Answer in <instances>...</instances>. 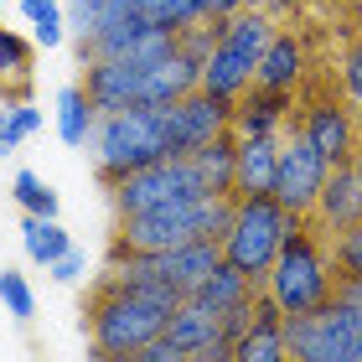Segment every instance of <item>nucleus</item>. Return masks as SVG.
<instances>
[{
	"label": "nucleus",
	"mask_w": 362,
	"mask_h": 362,
	"mask_svg": "<svg viewBox=\"0 0 362 362\" xmlns=\"http://www.w3.org/2000/svg\"><path fill=\"white\" fill-rule=\"evenodd\" d=\"M249 6H269V0H249Z\"/></svg>",
	"instance_id": "obj_41"
},
{
	"label": "nucleus",
	"mask_w": 362,
	"mask_h": 362,
	"mask_svg": "<svg viewBox=\"0 0 362 362\" xmlns=\"http://www.w3.org/2000/svg\"><path fill=\"white\" fill-rule=\"evenodd\" d=\"M218 264H223V238H197V243H181V249H166V254L109 249V274H119V279H156V285H171L181 295H192Z\"/></svg>",
	"instance_id": "obj_8"
},
{
	"label": "nucleus",
	"mask_w": 362,
	"mask_h": 362,
	"mask_svg": "<svg viewBox=\"0 0 362 362\" xmlns=\"http://www.w3.org/2000/svg\"><path fill=\"white\" fill-rule=\"evenodd\" d=\"M300 78H305V42L295 37V31H274L269 47H264V57H259V68H254V83L295 93Z\"/></svg>",
	"instance_id": "obj_17"
},
{
	"label": "nucleus",
	"mask_w": 362,
	"mask_h": 362,
	"mask_svg": "<svg viewBox=\"0 0 362 362\" xmlns=\"http://www.w3.org/2000/svg\"><path fill=\"white\" fill-rule=\"evenodd\" d=\"M341 88H347V104L362 114V37L347 47V57H341Z\"/></svg>",
	"instance_id": "obj_32"
},
{
	"label": "nucleus",
	"mask_w": 362,
	"mask_h": 362,
	"mask_svg": "<svg viewBox=\"0 0 362 362\" xmlns=\"http://www.w3.org/2000/svg\"><path fill=\"white\" fill-rule=\"evenodd\" d=\"M26 93H31V42L0 26V98L26 104Z\"/></svg>",
	"instance_id": "obj_21"
},
{
	"label": "nucleus",
	"mask_w": 362,
	"mask_h": 362,
	"mask_svg": "<svg viewBox=\"0 0 362 362\" xmlns=\"http://www.w3.org/2000/svg\"><path fill=\"white\" fill-rule=\"evenodd\" d=\"M52 6H62V0H21V16L31 21V16H42V11H52Z\"/></svg>",
	"instance_id": "obj_37"
},
{
	"label": "nucleus",
	"mask_w": 362,
	"mask_h": 362,
	"mask_svg": "<svg viewBox=\"0 0 362 362\" xmlns=\"http://www.w3.org/2000/svg\"><path fill=\"white\" fill-rule=\"evenodd\" d=\"M0 300H6L16 326H31V316H37V295H31L21 269H0Z\"/></svg>",
	"instance_id": "obj_28"
},
{
	"label": "nucleus",
	"mask_w": 362,
	"mask_h": 362,
	"mask_svg": "<svg viewBox=\"0 0 362 362\" xmlns=\"http://www.w3.org/2000/svg\"><path fill=\"white\" fill-rule=\"evenodd\" d=\"M295 119V93H279V88H249L233 104V135H279Z\"/></svg>",
	"instance_id": "obj_16"
},
{
	"label": "nucleus",
	"mask_w": 362,
	"mask_h": 362,
	"mask_svg": "<svg viewBox=\"0 0 362 362\" xmlns=\"http://www.w3.org/2000/svg\"><path fill=\"white\" fill-rule=\"evenodd\" d=\"M254 290H259L254 279L243 274V269H233V264L223 259V264H218V269H212V274L202 279V285L192 290V300H202V305H212V310H228V305H238L243 295H254Z\"/></svg>",
	"instance_id": "obj_24"
},
{
	"label": "nucleus",
	"mask_w": 362,
	"mask_h": 362,
	"mask_svg": "<svg viewBox=\"0 0 362 362\" xmlns=\"http://www.w3.org/2000/svg\"><path fill=\"white\" fill-rule=\"evenodd\" d=\"M93 124H98V109L88 104L83 83H68L57 93V135H62V145H88Z\"/></svg>",
	"instance_id": "obj_22"
},
{
	"label": "nucleus",
	"mask_w": 362,
	"mask_h": 362,
	"mask_svg": "<svg viewBox=\"0 0 362 362\" xmlns=\"http://www.w3.org/2000/svg\"><path fill=\"white\" fill-rule=\"evenodd\" d=\"M124 362H192V352H181L171 337H156V341H145V347L135 357H124Z\"/></svg>",
	"instance_id": "obj_33"
},
{
	"label": "nucleus",
	"mask_w": 362,
	"mask_h": 362,
	"mask_svg": "<svg viewBox=\"0 0 362 362\" xmlns=\"http://www.w3.org/2000/svg\"><path fill=\"white\" fill-rule=\"evenodd\" d=\"M285 341L295 362H362V310L347 295H332L310 316H290Z\"/></svg>",
	"instance_id": "obj_7"
},
{
	"label": "nucleus",
	"mask_w": 362,
	"mask_h": 362,
	"mask_svg": "<svg viewBox=\"0 0 362 362\" xmlns=\"http://www.w3.org/2000/svg\"><path fill=\"white\" fill-rule=\"evenodd\" d=\"M192 166L202 176L207 197H238V135L228 129V135H218L212 145H202V151L192 156Z\"/></svg>",
	"instance_id": "obj_19"
},
{
	"label": "nucleus",
	"mask_w": 362,
	"mask_h": 362,
	"mask_svg": "<svg viewBox=\"0 0 362 362\" xmlns=\"http://www.w3.org/2000/svg\"><path fill=\"white\" fill-rule=\"evenodd\" d=\"M233 104L238 98H218L207 88H197L187 98L166 104V145H171V160H192L202 145H212L218 135L233 129Z\"/></svg>",
	"instance_id": "obj_11"
},
{
	"label": "nucleus",
	"mask_w": 362,
	"mask_h": 362,
	"mask_svg": "<svg viewBox=\"0 0 362 362\" xmlns=\"http://www.w3.org/2000/svg\"><path fill=\"white\" fill-rule=\"evenodd\" d=\"M332 269H337V279H362V223L347 228V233H337V243H332Z\"/></svg>",
	"instance_id": "obj_30"
},
{
	"label": "nucleus",
	"mask_w": 362,
	"mask_h": 362,
	"mask_svg": "<svg viewBox=\"0 0 362 362\" xmlns=\"http://www.w3.org/2000/svg\"><path fill=\"white\" fill-rule=\"evenodd\" d=\"M290 362H295V357H290Z\"/></svg>",
	"instance_id": "obj_42"
},
{
	"label": "nucleus",
	"mask_w": 362,
	"mask_h": 362,
	"mask_svg": "<svg viewBox=\"0 0 362 362\" xmlns=\"http://www.w3.org/2000/svg\"><path fill=\"white\" fill-rule=\"evenodd\" d=\"M109 197H114V212L129 218V212H151V207L187 202V197H207V192H202V176H197L192 160H156V166L114 181Z\"/></svg>",
	"instance_id": "obj_10"
},
{
	"label": "nucleus",
	"mask_w": 362,
	"mask_h": 362,
	"mask_svg": "<svg viewBox=\"0 0 362 362\" xmlns=\"http://www.w3.org/2000/svg\"><path fill=\"white\" fill-rule=\"evenodd\" d=\"M300 129L310 135V145L332 160V166H352V151H357V109L347 104H337V98H321V104H310L305 109V119Z\"/></svg>",
	"instance_id": "obj_13"
},
{
	"label": "nucleus",
	"mask_w": 362,
	"mask_h": 362,
	"mask_svg": "<svg viewBox=\"0 0 362 362\" xmlns=\"http://www.w3.org/2000/svg\"><path fill=\"white\" fill-rule=\"evenodd\" d=\"M11 197L21 202V212H31V218H57V192L47 187L37 171H16Z\"/></svg>",
	"instance_id": "obj_26"
},
{
	"label": "nucleus",
	"mask_w": 362,
	"mask_h": 362,
	"mask_svg": "<svg viewBox=\"0 0 362 362\" xmlns=\"http://www.w3.org/2000/svg\"><path fill=\"white\" fill-rule=\"evenodd\" d=\"M156 62H129V57H88L83 62V93L98 114H119L145 104V83H151Z\"/></svg>",
	"instance_id": "obj_12"
},
{
	"label": "nucleus",
	"mask_w": 362,
	"mask_h": 362,
	"mask_svg": "<svg viewBox=\"0 0 362 362\" xmlns=\"http://www.w3.org/2000/svg\"><path fill=\"white\" fill-rule=\"evenodd\" d=\"M187 300L171 285H156V279H119L104 274L98 290L83 305V332L93 337V357L98 362H124L135 357L145 341L166 337L171 310Z\"/></svg>",
	"instance_id": "obj_1"
},
{
	"label": "nucleus",
	"mask_w": 362,
	"mask_h": 362,
	"mask_svg": "<svg viewBox=\"0 0 362 362\" xmlns=\"http://www.w3.org/2000/svg\"><path fill=\"white\" fill-rule=\"evenodd\" d=\"M264 290L279 300L285 316H310L316 305H326L337 295V269H332V254L321 249L316 228H305V218L290 228L285 249H279L274 269L264 279Z\"/></svg>",
	"instance_id": "obj_4"
},
{
	"label": "nucleus",
	"mask_w": 362,
	"mask_h": 362,
	"mask_svg": "<svg viewBox=\"0 0 362 362\" xmlns=\"http://www.w3.org/2000/svg\"><path fill=\"white\" fill-rule=\"evenodd\" d=\"M31 26H37V47H47V52L68 42V16H62V6L42 11V16H31Z\"/></svg>",
	"instance_id": "obj_31"
},
{
	"label": "nucleus",
	"mask_w": 362,
	"mask_h": 362,
	"mask_svg": "<svg viewBox=\"0 0 362 362\" xmlns=\"http://www.w3.org/2000/svg\"><path fill=\"white\" fill-rule=\"evenodd\" d=\"M37 129H42V109L6 104V109H0V156H11L16 145H21L26 135H37Z\"/></svg>",
	"instance_id": "obj_27"
},
{
	"label": "nucleus",
	"mask_w": 362,
	"mask_h": 362,
	"mask_svg": "<svg viewBox=\"0 0 362 362\" xmlns=\"http://www.w3.org/2000/svg\"><path fill=\"white\" fill-rule=\"evenodd\" d=\"M310 218H316V228H321V233H332V238L362 223V181H357L352 166H332V176H326V187H321Z\"/></svg>",
	"instance_id": "obj_15"
},
{
	"label": "nucleus",
	"mask_w": 362,
	"mask_h": 362,
	"mask_svg": "<svg viewBox=\"0 0 362 362\" xmlns=\"http://www.w3.org/2000/svg\"><path fill=\"white\" fill-rule=\"evenodd\" d=\"M357 31H362V0H357Z\"/></svg>",
	"instance_id": "obj_40"
},
{
	"label": "nucleus",
	"mask_w": 362,
	"mask_h": 362,
	"mask_svg": "<svg viewBox=\"0 0 362 362\" xmlns=\"http://www.w3.org/2000/svg\"><path fill=\"white\" fill-rule=\"evenodd\" d=\"M332 176V160H326L310 135L290 119V140L279 145V176H274V202L290 212V218H310L316 212V197Z\"/></svg>",
	"instance_id": "obj_9"
},
{
	"label": "nucleus",
	"mask_w": 362,
	"mask_h": 362,
	"mask_svg": "<svg viewBox=\"0 0 362 362\" xmlns=\"http://www.w3.org/2000/svg\"><path fill=\"white\" fill-rule=\"evenodd\" d=\"M285 310H279V300L269 290L254 295V321L249 332L238 337L233 347V362H290V341H285Z\"/></svg>",
	"instance_id": "obj_14"
},
{
	"label": "nucleus",
	"mask_w": 362,
	"mask_h": 362,
	"mask_svg": "<svg viewBox=\"0 0 362 362\" xmlns=\"http://www.w3.org/2000/svg\"><path fill=\"white\" fill-rule=\"evenodd\" d=\"M352 171H357V181H362V135H357V151H352Z\"/></svg>",
	"instance_id": "obj_38"
},
{
	"label": "nucleus",
	"mask_w": 362,
	"mask_h": 362,
	"mask_svg": "<svg viewBox=\"0 0 362 362\" xmlns=\"http://www.w3.org/2000/svg\"><path fill=\"white\" fill-rule=\"evenodd\" d=\"M228 223H233V197H187V202H166V207L119 218L109 249L166 254V249H181V243H197V238H228Z\"/></svg>",
	"instance_id": "obj_2"
},
{
	"label": "nucleus",
	"mask_w": 362,
	"mask_h": 362,
	"mask_svg": "<svg viewBox=\"0 0 362 362\" xmlns=\"http://www.w3.org/2000/svg\"><path fill=\"white\" fill-rule=\"evenodd\" d=\"M202 11H207V21H228V16L249 11V0H202Z\"/></svg>",
	"instance_id": "obj_35"
},
{
	"label": "nucleus",
	"mask_w": 362,
	"mask_h": 362,
	"mask_svg": "<svg viewBox=\"0 0 362 362\" xmlns=\"http://www.w3.org/2000/svg\"><path fill=\"white\" fill-rule=\"evenodd\" d=\"M218 326H223V310H212L202 300H181L171 310V321H166V337L176 341L181 352H197V347H207V341H218Z\"/></svg>",
	"instance_id": "obj_20"
},
{
	"label": "nucleus",
	"mask_w": 362,
	"mask_h": 362,
	"mask_svg": "<svg viewBox=\"0 0 362 362\" xmlns=\"http://www.w3.org/2000/svg\"><path fill=\"white\" fill-rule=\"evenodd\" d=\"M104 6L109 0H68L62 16H68V37H78V47H88L98 31H104Z\"/></svg>",
	"instance_id": "obj_29"
},
{
	"label": "nucleus",
	"mask_w": 362,
	"mask_h": 362,
	"mask_svg": "<svg viewBox=\"0 0 362 362\" xmlns=\"http://www.w3.org/2000/svg\"><path fill=\"white\" fill-rule=\"evenodd\" d=\"M269 37H274V26H269V16L259 6L228 16L212 57L202 62V88L218 93V98H243L254 88V68H259V57H264Z\"/></svg>",
	"instance_id": "obj_6"
},
{
	"label": "nucleus",
	"mask_w": 362,
	"mask_h": 362,
	"mask_svg": "<svg viewBox=\"0 0 362 362\" xmlns=\"http://www.w3.org/2000/svg\"><path fill=\"white\" fill-rule=\"evenodd\" d=\"M295 223L300 218H290V212L274 202V192L233 197V223H228V238H223V259L233 269H243L254 285H264Z\"/></svg>",
	"instance_id": "obj_5"
},
{
	"label": "nucleus",
	"mask_w": 362,
	"mask_h": 362,
	"mask_svg": "<svg viewBox=\"0 0 362 362\" xmlns=\"http://www.w3.org/2000/svg\"><path fill=\"white\" fill-rule=\"evenodd\" d=\"M83 264H88V259L78 254V249H68V254H62V259H57V264L47 269V274H52V279H62V285H73V279H83Z\"/></svg>",
	"instance_id": "obj_34"
},
{
	"label": "nucleus",
	"mask_w": 362,
	"mask_h": 362,
	"mask_svg": "<svg viewBox=\"0 0 362 362\" xmlns=\"http://www.w3.org/2000/svg\"><path fill=\"white\" fill-rule=\"evenodd\" d=\"M300 0H269V11H295Z\"/></svg>",
	"instance_id": "obj_39"
},
{
	"label": "nucleus",
	"mask_w": 362,
	"mask_h": 362,
	"mask_svg": "<svg viewBox=\"0 0 362 362\" xmlns=\"http://www.w3.org/2000/svg\"><path fill=\"white\" fill-rule=\"evenodd\" d=\"M21 243H26V259H31V264H42V269H52L57 259L73 249L68 228H62L57 218H31V212L21 223Z\"/></svg>",
	"instance_id": "obj_23"
},
{
	"label": "nucleus",
	"mask_w": 362,
	"mask_h": 362,
	"mask_svg": "<svg viewBox=\"0 0 362 362\" xmlns=\"http://www.w3.org/2000/svg\"><path fill=\"white\" fill-rule=\"evenodd\" d=\"M135 16H145V21L160 26V31H176V37L207 21L202 0H135Z\"/></svg>",
	"instance_id": "obj_25"
},
{
	"label": "nucleus",
	"mask_w": 362,
	"mask_h": 362,
	"mask_svg": "<svg viewBox=\"0 0 362 362\" xmlns=\"http://www.w3.org/2000/svg\"><path fill=\"white\" fill-rule=\"evenodd\" d=\"M93 160H98V181L114 187L129 171H145L156 160H171L166 145V109L156 104H135L119 114H98L93 124Z\"/></svg>",
	"instance_id": "obj_3"
},
{
	"label": "nucleus",
	"mask_w": 362,
	"mask_h": 362,
	"mask_svg": "<svg viewBox=\"0 0 362 362\" xmlns=\"http://www.w3.org/2000/svg\"><path fill=\"white\" fill-rule=\"evenodd\" d=\"M279 176V140L274 135H238V197L274 192Z\"/></svg>",
	"instance_id": "obj_18"
},
{
	"label": "nucleus",
	"mask_w": 362,
	"mask_h": 362,
	"mask_svg": "<svg viewBox=\"0 0 362 362\" xmlns=\"http://www.w3.org/2000/svg\"><path fill=\"white\" fill-rule=\"evenodd\" d=\"M337 295H347V300L362 310V279H337Z\"/></svg>",
	"instance_id": "obj_36"
}]
</instances>
